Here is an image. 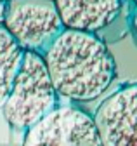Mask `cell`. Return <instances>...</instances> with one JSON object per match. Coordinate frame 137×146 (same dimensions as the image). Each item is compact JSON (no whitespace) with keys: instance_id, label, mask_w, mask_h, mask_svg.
<instances>
[{"instance_id":"1","label":"cell","mask_w":137,"mask_h":146,"mask_svg":"<svg viewBox=\"0 0 137 146\" xmlns=\"http://www.w3.org/2000/svg\"><path fill=\"white\" fill-rule=\"evenodd\" d=\"M42 59L56 92L71 101L101 98L116 75L108 45L94 33L63 30Z\"/></svg>"},{"instance_id":"2","label":"cell","mask_w":137,"mask_h":146,"mask_svg":"<svg viewBox=\"0 0 137 146\" xmlns=\"http://www.w3.org/2000/svg\"><path fill=\"white\" fill-rule=\"evenodd\" d=\"M57 108V92L40 54L24 52L2 111L16 131H28Z\"/></svg>"},{"instance_id":"3","label":"cell","mask_w":137,"mask_h":146,"mask_svg":"<svg viewBox=\"0 0 137 146\" xmlns=\"http://www.w3.org/2000/svg\"><path fill=\"white\" fill-rule=\"evenodd\" d=\"M2 26L24 52L40 56L64 30L54 0H7Z\"/></svg>"},{"instance_id":"4","label":"cell","mask_w":137,"mask_h":146,"mask_svg":"<svg viewBox=\"0 0 137 146\" xmlns=\"http://www.w3.org/2000/svg\"><path fill=\"white\" fill-rule=\"evenodd\" d=\"M23 146H101V141L90 115L63 106L30 127Z\"/></svg>"},{"instance_id":"5","label":"cell","mask_w":137,"mask_h":146,"mask_svg":"<svg viewBox=\"0 0 137 146\" xmlns=\"http://www.w3.org/2000/svg\"><path fill=\"white\" fill-rule=\"evenodd\" d=\"M92 120L101 146H137V84L108 96Z\"/></svg>"},{"instance_id":"6","label":"cell","mask_w":137,"mask_h":146,"mask_svg":"<svg viewBox=\"0 0 137 146\" xmlns=\"http://www.w3.org/2000/svg\"><path fill=\"white\" fill-rule=\"evenodd\" d=\"M64 30L94 33L115 21L122 0H54Z\"/></svg>"},{"instance_id":"7","label":"cell","mask_w":137,"mask_h":146,"mask_svg":"<svg viewBox=\"0 0 137 146\" xmlns=\"http://www.w3.org/2000/svg\"><path fill=\"white\" fill-rule=\"evenodd\" d=\"M23 56L24 50L14 42L9 31L0 25V108L9 98L14 78L23 63Z\"/></svg>"},{"instance_id":"8","label":"cell","mask_w":137,"mask_h":146,"mask_svg":"<svg viewBox=\"0 0 137 146\" xmlns=\"http://www.w3.org/2000/svg\"><path fill=\"white\" fill-rule=\"evenodd\" d=\"M132 33H134V38H135V42H137V7H135L134 17H132Z\"/></svg>"},{"instance_id":"9","label":"cell","mask_w":137,"mask_h":146,"mask_svg":"<svg viewBox=\"0 0 137 146\" xmlns=\"http://www.w3.org/2000/svg\"><path fill=\"white\" fill-rule=\"evenodd\" d=\"M4 17H5V2H0V25L4 23Z\"/></svg>"},{"instance_id":"10","label":"cell","mask_w":137,"mask_h":146,"mask_svg":"<svg viewBox=\"0 0 137 146\" xmlns=\"http://www.w3.org/2000/svg\"><path fill=\"white\" fill-rule=\"evenodd\" d=\"M0 2H7V0H0Z\"/></svg>"}]
</instances>
